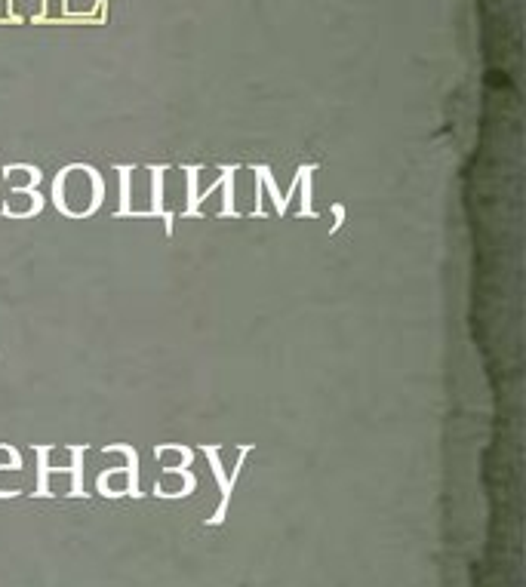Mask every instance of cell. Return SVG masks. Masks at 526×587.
<instances>
[{"label":"cell","instance_id":"6da1fadb","mask_svg":"<svg viewBox=\"0 0 526 587\" xmlns=\"http://www.w3.org/2000/svg\"><path fill=\"white\" fill-rule=\"evenodd\" d=\"M250 449L253 446H240V461H237V468H234V474H231V480L225 477V468H222V461H219V452H222V446H200V452H204L210 461H213V474H216V480H219V489H222V505H219V511H216V517H210L207 523L210 526H219V523H225V517H228V505H231V489H234V483H237V477H240V468H244V458L250 455Z\"/></svg>","mask_w":526,"mask_h":587},{"label":"cell","instance_id":"7a4b0ae2","mask_svg":"<svg viewBox=\"0 0 526 587\" xmlns=\"http://www.w3.org/2000/svg\"><path fill=\"white\" fill-rule=\"evenodd\" d=\"M170 166H151V209L148 216H164L167 222V234H173V213H167L164 206V173Z\"/></svg>","mask_w":526,"mask_h":587},{"label":"cell","instance_id":"3957f363","mask_svg":"<svg viewBox=\"0 0 526 587\" xmlns=\"http://www.w3.org/2000/svg\"><path fill=\"white\" fill-rule=\"evenodd\" d=\"M105 452H124V455H127V461H130V468H127V474H130V489H127V495L142 498V489H139V452H136L133 446H127V443H111V446H105Z\"/></svg>","mask_w":526,"mask_h":587},{"label":"cell","instance_id":"277c9868","mask_svg":"<svg viewBox=\"0 0 526 587\" xmlns=\"http://www.w3.org/2000/svg\"><path fill=\"white\" fill-rule=\"evenodd\" d=\"M120 173V209L117 216H133V219H145V213H136V209L130 206V166H117Z\"/></svg>","mask_w":526,"mask_h":587},{"label":"cell","instance_id":"5b68a950","mask_svg":"<svg viewBox=\"0 0 526 587\" xmlns=\"http://www.w3.org/2000/svg\"><path fill=\"white\" fill-rule=\"evenodd\" d=\"M34 452H37V458H40V477H37V492H34V495H37V498H47V495H50L47 477H50L53 471L62 474L65 468H50V465H47V455L53 452V446H34Z\"/></svg>","mask_w":526,"mask_h":587},{"label":"cell","instance_id":"8992f818","mask_svg":"<svg viewBox=\"0 0 526 587\" xmlns=\"http://www.w3.org/2000/svg\"><path fill=\"white\" fill-rule=\"evenodd\" d=\"M71 458H74V465L68 468L71 477H74L71 495H74V498H84V495H87V492H84V465H80V461H84V446H71Z\"/></svg>","mask_w":526,"mask_h":587},{"label":"cell","instance_id":"52a82bcc","mask_svg":"<svg viewBox=\"0 0 526 587\" xmlns=\"http://www.w3.org/2000/svg\"><path fill=\"white\" fill-rule=\"evenodd\" d=\"M256 176H259V182H262V185L271 191L277 216H287V209H283V203H280V191H277V185H274V176H271V170H268V166H256Z\"/></svg>","mask_w":526,"mask_h":587},{"label":"cell","instance_id":"ba28073f","mask_svg":"<svg viewBox=\"0 0 526 587\" xmlns=\"http://www.w3.org/2000/svg\"><path fill=\"white\" fill-rule=\"evenodd\" d=\"M222 188H225V206L219 209V216H231L234 213V166L222 170Z\"/></svg>","mask_w":526,"mask_h":587},{"label":"cell","instance_id":"9c48e42d","mask_svg":"<svg viewBox=\"0 0 526 587\" xmlns=\"http://www.w3.org/2000/svg\"><path fill=\"white\" fill-rule=\"evenodd\" d=\"M333 216H336V225L330 228V234H336V231L345 225V206H342V203H336V206H333Z\"/></svg>","mask_w":526,"mask_h":587}]
</instances>
